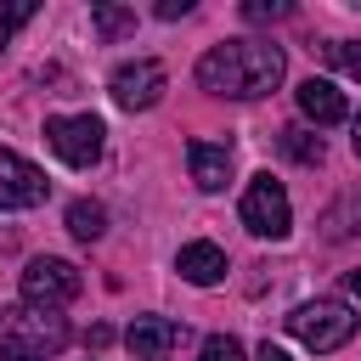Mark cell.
<instances>
[{
    "label": "cell",
    "mask_w": 361,
    "mask_h": 361,
    "mask_svg": "<svg viewBox=\"0 0 361 361\" xmlns=\"http://www.w3.org/2000/svg\"><path fill=\"white\" fill-rule=\"evenodd\" d=\"M350 147H355V158H361V118H355V135H350Z\"/></svg>",
    "instance_id": "25"
},
{
    "label": "cell",
    "mask_w": 361,
    "mask_h": 361,
    "mask_svg": "<svg viewBox=\"0 0 361 361\" xmlns=\"http://www.w3.org/2000/svg\"><path fill=\"white\" fill-rule=\"evenodd\" d=\"M288 333H293L305 350L333 355L338 344L355 338V310H350L344 299H305V305L288 310Z\"/></svg>",
    "instance_id": "3"
},
{
    "label": "cell",
    "mask_w": 361,
    "mask_h": 361,
    "mask_svg": "<svg viewBox=\"0 0 361 361\" xmlns=\"http://www.w3.org/2000/svg\"><path fill=\"white\" fill-rule=\"evenodd\" d=\"M45 192H51V180L23 152L0 147V209H34V203H45Z\"/></svg>",
    "instance_id": "8"
},
{
    "label": "cell",
    "mask_w": 361,
    "mask_h": 361,
    "mask_svg": "<svg viewBox=\"0 0 361 361\" xmlns=\"http://www.w3.org/2000/svg\"><path fill=\"white\" fill-rule=\"evenodd\" d=\"M322 56H327L338 73L361 79V39H333V45H322Z\"/></svg>",
    "instance_id": "17"
},
{
    "label": "cell",
    "mask_w": 361,
    "mask_h": 361,
    "mask_svg": "<svg viewBox=\"0 0 361 361\" xmlns=\"http://www.w3.org/2000/svg\"><path fill=\"white\" fill-rule=\"evenodd\" d=\"M175 271H180L192 288H214V282L226 276V254H220L214 243H186V248L175 254Z\"/></svg>",
    "instance_id": "12"
},
{
    "label": "cell",
    "mask_w": 361,
    "mask_h": 361,
    "mask_svg": "<svg viewBox=\"0 0 361 361\" xmlns=\"http://www.w3.org/2000/svg\"><path fill=\"white\" fill-rule=\"evenodd\" d=\"M288 11H293L288 0H248V6H243L248 23H276V17H288Z\"/></svg>",
    "instance_id": "20"
},
{
    "label": "cell",
    "mask_w": 361,
    "mask_h": 361,
    "mask_svg": "<svg viewBox=\"0 0 361 361\" xmlns=\"http://www.w3.org/2000/svg\"><path fill=\"white\" fill-rule=\"evenodd\" d=\"M85 344H90V350H107V344H113V327H107V322H96V327L85 333Z\"/></svg>",
    "instance_id": "22"
},
{
    "label": "cell",
    "mask_w": 361,
    "mask_h": 361,
    "mask_svg": "<svg viewBox=\"0 0 361 361\" xmlns=\"http://www.w3.org/2000/svg\"><path fill=\"white\" fill-rule=\"evenodd\" d=\"M79 288H85V276H79V265H73V259L39 254V259H28V265H23V299H28L34 310H62V305H73V299H79Z\"/></svg>",
    "instance_id": "4"
},
{
    "label": "cell",
    "mask_w": 361,
    "mask_h": 361,
    "mask_svg": "<svg viewBox=\"0 0 361 361\" xmlns=\"http://www.w3.org/2000/svg\"><path fill=\"white\" fill-rule=\"evenodd\" d=\"M102 118L96 113H56V118H45V141H51V152L62 158V164H73V169H90L96 158H102Z\"/></svg>",
    "instance_id": "5"
},
{
    "label": "cell",
    "mask_w": 361,
    "mask_h": 361,
    "mask_svg": "<svg viewBox=\"0 0 361 361\" xmlns=\"http://www.w3.org/2000/svg\"><path fill=\"white\" fill-rule=\"evenodd\" d=\"M68 231H73L79 243H96V237L107 231V209H102V203H90V197L68 203Z\"/></svg>",
    "instance_id": "13"
},
{
    "label": "cell",
    "mask_w": 361,
    "mask_h": 361,
    "mask_svg": "<svg viewBox=\"0 0 361 361\" xmlns=\"http://www.w3.org/2000/svg\"><path fill=\"white\" fill-rule=\"evenodd\" d=\"M282 73H288V56L271 39H220L197 62V85L214 96H237V102L271 96L282 85Z\"/></svg>",
    "instance_id": "1"
},
{
    "label": "cell",
    "mask_w": 361,
    "mask_h": 361,
    "mask_svg": "<svg viewBox=\"0 0 361 361\" xmlns=\"http://www.w3.org/2000/svg\"><path fill=\"white\" fill-rule=\"evenodd\" d=\"M322 226H327V237H333V243L355 237V231H361V197L350 192V197H344L338 209H327V220H322Z\"/></svg>",
    "instance_id": "15"
},
{
    "label": "cell",
    "mask_w": 361,
    "mask_h": 361,
    "mask_svg": "<svg viewBox=\"0 0 361 361\" xmlns=\"http://www.w3.org/2000/svg\"><path fill=\"white\" fill-rule=\"evenodd\" d=\"M192 11V0H158V17L164 23H175V17H186Z\"/></svg>",
    "instance_id": "21"
},
{
    "label": "cell",
    "mask_w": 361,
    "mask_h": 361,
    "mask_svg": "<svg viewBox=\"0 0 361 361\" xmlns=\"http://www.w3.org/2000/svg\"><path fill=\"white\" fill-rule=\"evenodd\" d=\"M90 28H96L102 39H124V34L135 28V11H130V6H90Z\"/></svg>",
    "instance_id": "14"
},
{
    "label": "cell",
    "mask_w": 361,
    "mask_h": 361,
    "mask_svg": "<svg viewBox=\"0 0 361 361\" xmlns=\"http://www.w3.org/2000/svg\"><path fill=\"white\" fill-rule=\"evenodd\" d=\"M254 361H293V355H288V350H282V344H271V338H265V344H259V355H254Z\"/></svg>",
    "instance_id": "23"
},
{
    "label": "cell",
    "mask_w": 361,
    "mask_h": 361,
    "mask_svg": "<svg viewBox=\"0 0 361 361\" xmlns=\"http://www.w3.org/2000/svg\"><path fill=\"white\" fill-rule=\"evenodd\" d=\"M344 288H350V293L361 299V271H344Z\"/></svg>",
    "instance_id": "24"
},
{
    "label": "cell",
    "mask_w": 361,
    "mask_h": 361,
    "mask_svg": "<svg viewBox=\"0 0 361 361\" xmlns=\"http://www.w3.org/2000/svg\"><path fill=\"white\" fill-rule=\"evenodd\" d=\"M186 169L203 192H220L231 180V141H186Z\"/></svg>",
    "instance_id": "10"
},
{
    "label": "cell",
    "mask_w": 361,
    "mask_h": 361,
    "mask_svg": "<svg viewBox=\"0 0 361 361\" xmlns=\"http://www.w3.org/2000/svg\"><path fill=\"white\" fill-rule=\"evenodd\" d=\"M293 102H299V113H305L316 130H327V124H344V113H350V107H344V96L333 90V79H316V73H310V79L293 90Z\"/></svg>",
    "instance_id": "11"
},
{
    "label": "cell",
    "mask_w": 361,
    "mask_h": 361,
    "mask_svg": "<svg viewBox=\"0 0 361 361\" xmlns=\"http://www.w3.org/2000/svg\"><path fill=\"white\" fill-rule=\"evenodd\" d=\"M68 344V322L56 310H6L0 316V355L6 361H51L56 350Z\"/></svg>",
    "instance_id": "2"
},
{
    "label": "cell",
    "mask_w": 361,
    "mask_h": 361,
    "mask_svg": "<svg viewBox=\"0 0 361 361\" xmlns=\"http://www.w3.org/2000/svg\"><path fill=\"white\" fill-rule=\"evenodd\" d=\"M164 85H169V73H164V62H152V56L118 62V68H113V79H107L113 102H118V107H130V113H147V107L164 96Z\"/></svg>",
    "instance_id": "7"
},
{
    "label": "cell",
    "mask_w": 361,
    "mask_h": 361,
    "mask_svg": "<svg viewBox=\"0 0 361 361\" xmlns=\"http://www.w3.org/2000/svg\"><path fill=\"white\" fill-rule=\"evenodd\" d=\"M34 11H39L34 0H11V6H0V51H6V39H11V34L34 17Z\"/></svg>",
    "instance_id": "19"
},
{
    "label": "cell",
    "mask_w": 361,
    "mask_h": 361,
    "mask_svg": "<svg viewBox=\"0 0 361 361\" xmlns=\"http://www.w3.org/2000/svg\"><path fill=\"white\" fill-rule=\"evenodd\" d=\"M243 226H248L254 237H271V243L288 237L293 209H288L282 180H271V175H254V180H248V192H243Z\"/></svg>",
    "instance_id": "6"
},
{
    "label": "cell",
    "mask_w": 361,
    "mask_h": 361,
    "mask_svg": "<svg viewBox=\"0 0 361 361\" xmlns=\"http://www.w3.org/2000/svg\"><path fill=\"white\" fill-rule=\"evenodd\" d=\"M197 361H248V355H243V344H237L231 333H214V338H203Z\"/></svg>",
    "instance_id": "18"
},
{
    "label": "cell",
    "mask_w": 361,
    "mask_h": 361,
    "mask_svg": "<svg viewBox=\"0 0 361 361\" xmlns=\"http://www.w3.org/2000/svg\"><path fill=\"white\" fill-rule=\"evenodd\" d=\"M124 344H130L135 361H169V350L180 344V322H169V316H135L130 333H124Z\"/></svg>",
    "instance_id": "9"
},
{
    "label": "cell",
    "mask_w": 361,
    "mask_h": 361,
    "mask_svg": "<svg viewBox=\"0 0 361 361\" xmlns=\"http://www.w3.org/2000/svg\"><path fill=\"white\" fill-rule=\"evenodd\" d=\"M282 152H288L293 164H322V135H310V130H282Z\"/></svg>",
    "instance_id": "16"
}]
</instances>
